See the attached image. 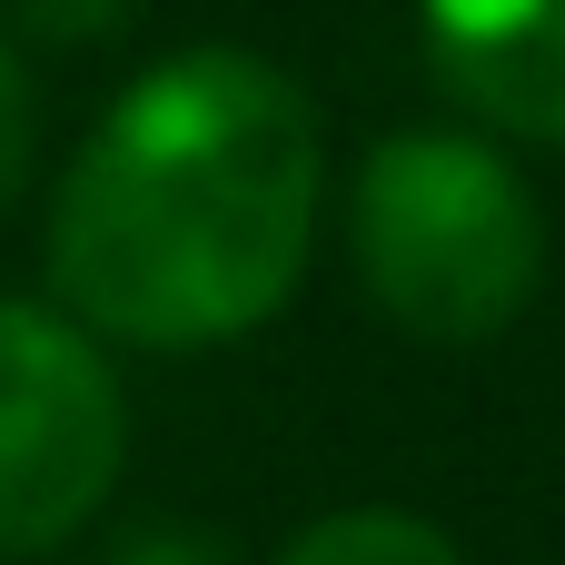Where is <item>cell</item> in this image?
I'll return each mask as SVG.
<instances>
[{
    "mask_svg": "<svg viewBox=\"0 0 565 565\" xmlns=\"http://www.w3.org/2000/svg\"><path fill=\"white\" fill-rule=\"evenodd\" d=\"M318 109L228 40L139 70L50 199L60 318L119 348H228L268 328L318 248Z\"/></svg>",
    "mask_w": 565,
    "mask_h": 565,
    "instance_id": "cell-1",
    "label": "cell"
},
{
    "mask_svg": "<svg viewBox=\"0 0 565 565\" xmlns=\"http://www.w3.org/2000/svg\"><path fill=\"white\" fill-rule=\"evenodd\" d=\"M348 258L407 338L477 348L546 288V209L477 129H387L348 189Z\"/></svg>",
    "mask_w": 565,
    "mask_h": 565,
    "instance_id": "cell-2",
    "label": "cell"
},
{
    "mask_svg": "<svg viewBox=\"0 0 565 565\" xmlns=\"http://www.w3.org/2000/svg\"><path fill=\"white\" fill-rule=\"evenodd\" d=\"M129 457V407L89 328L40 298H0V556L79 536Z\"/></svg>",
    "mask_w": 565,
    "mask_h": 565,
    "instance_id": "cell-3",
    "label": "cell"
},
{
    "mask_svg": "<svg viewBox=\"0 0 565 565\" xmlns=\"http://www.w3.org/2000/svg\"><path fill=\"white\" fill-rule=\"evenodd\" d=\"M417 40L487 129L565 149V0H417Z\"/></svg>",
    "mask_w": 565,
    "mask_h": 565,
    "instance_id": "cell-4",
    "label": "cell"
},
{
    "mask_svg": "<svg viewBox=\"0 0 565 565\" xmlns=\"http://www.w3.org/2000/svg\"><path fill=\"white\" fill-rule=\"evenodd\" d=\"M278 565H467L457 536L437 516H407V507H338L318 526H298Z\"/></svg>",
    "mask_w": 565,
    "mask_h": 565,
    "instance_id": "cell-5",
    "label": "cell"
},
{
    "mask_svg": "<svg viewBox=\"0 0 565 565\" xmlns=\"http://www.w3.org/2000/svg\"><path fill=\"white\" fill-rule=\"evenodd\" d=\"M30 149H40V89H30V60L0 40V209L20 199V179H30Z\"/></svg>",
    "mask_w": 565,
    "mask_h": 565,
    "instance_id": "cell-6",
    "label": "cell"
},
{
    "mask_svg": "<svg viewBox=\"0 0 565 565\" xmlns=\"http://www.w3.org/2000/svg\"><path fill=\"white\" fill-rule=\"evenodd\" d=\"M10 10H20V30L50 40V50H79V40L99 50V40H119V20H129L139 0H10Z\"/></svg>",
    "mask_w": 565,
    "mask_h": 565,
    "instance_id": "cell-7",
    "label": "cell"
},
{
    "mask_svg": "<svg viewBox=\"0 0 565 565\" xmlns=\"http://www.w3.org/2000/svg\"><path fill=\"white\" fill-rule=\"evenodd\" d=\"M109 565H238L218 546V526H199V516H149V526H129L119 536V556Z\"/></svg>",
    "mask_w": 565,
    "mask_h": 565,
    "instance_id": "cell-8",
    "label": "cell"
}]
</instances>
